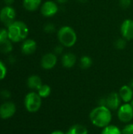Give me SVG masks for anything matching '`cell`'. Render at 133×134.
Listing matches in <instances>:
<instances>
[{
  "instance_id": "6da1fadb",
  "label": "cell",
  "mask_w": 133,
  "mask_h": 134,
  "mask_svg": "<svg viewBox=\"0 0 133 134\" xmlns=\"http://www.w3.org/2000/svg\"><path fill=\"white\" fill-rule=\"evenodd\" d=\"M89 119L92 124L98 128L103 129L111 125L112 120V113L107 106H97L93 108L90 114Z\"/></svg>"
},
{
  "instance_id": "7a4b0ae2",
  "label": "cell",
  "mask_w": 133,
  "mask_h": 134,
  "mask_svg": "<svg viewBox=\"0 0 133 134\" xmlns=\"http://www.w3.org/2000/svg\"><path fill=\"white\" fill-rule=\"evenodd\" d=\"M9 39L12 42H20L25 40L29 35L27 25L21 20H15L7 27Z\"/></svg>"
},
{
  "instance_id": "3957f363",
  "label": "cell",
  "mask_w": 133,
  "mask_h": 134,
  "mask_svg": "<svg viewBox=\"0 0 133 134\" xmlns=\"http://www.w3.org/2000/svg\"><path fill=\"white\" fill-rule=\"evenodd\" d=\"M57 38L60 43L67 48L74 46L77 42V34L70 26H63L57 31Z\"/></svg>"
},
{
  "instance_id": "277c9868",
  "label": "cell",
  "mask_w": 133,
  "mask_h": 134,
  "mask_svg": "<svg viewBox=\"0 0 133 134\" xmlns=\"http://www.w3.org/2000/svg\"><path fill=\"white\" fill-rule=\"evenodd\" d=\"M42 97L36 92H29L24 97V107L30 113H35L42 107Z\"/></svg>"
},
{
  "instance_id": "5b68a950",
  "label": "cell",
  "mask_w": 133,
  "mask_h": 134,
  "mask_svg": "<svg viewBox=\"0 0 133 134\" xmlns=\"http://www.w3.org/2000/svg\"><path fill=\"white\" fill-rule=\"evenodd\" d=\"M16 17V12L11 5H5L0 10V21L6 27L15 21Z\"/></svg>"
},
{
  "instance_id": "8992f818",
  "label": "cell",
  "mask_w": 133,
  "mask_h": 134,
  "mask_svg": "<svg viewBox=\"0 0 133 134\" xmlns=\"http://www.w3.org/2000/svg\"><path fill=\"white\" fill-rule=\"evenodd\" d=\"M118 118L123 123H130L133 119V108L129 103L122 104L118 109Z\"/></svg>"
},
{
  "instance_id": "52a82bcc",
  "label": "cell",
  "mask_w": 133,
  "mask_h": 134,
  "mask_svg": "<svg viewBox=\"0 0 133 134\" xmlns=\"http://www.w3.org/2000/svg\"><path fill=\"white\" fill-rule=\"evenodd\" d=\"M59 10V7L56 2L53 1H46L42 4L40 11L43 16L45 17H52L55 16Z\"/></svg>"
},
{
  "instance_id": "ba28073f",
  "label": "cell",
  "mask_w": 133,
  "mask_h": 134,
  "mask_svg": "<svg viewBox=\"0 0 133 134\" xmlns=\"http://www.w3.org/2000/svg\"><path fill=\"white\" fill-rule=\"evenodd\" d=\"M16 111V105L12 101H6L0 106V118L2 119H9L12 118Z\"/></svg>"
},
{
  "instance_id": "9c48e42d",
  "label": "cell",
  "mask_w": 133,
  "mask_h": 134,
  "mask_svg": "<svg viewBox=\"0 0 133 134\" xmlns=\"http://www.w3.org/2000/svg\"><path fill=\"white\" fill-rule=\"evenodd\" d=\"M41 67L44 70H51L57 64V55L54 53H48L42 56L41 59Z\"/></svg>"
},
{
  "instance_id": "30bf717a",
  "label": "cell",
  "mask_w": 133,
  "mask_h": 134,
  "mask_svg": "<svg viewBox=\"0 0 133 134\" xmlns=\"http://www.w3.org/2000/svg\"><path fill=\"white\" fill-rule=\"evenodd\" d=\"M122 36L127 41L133 39V20L126 19L121 25Z\"/></svg>"
},
{
  "instance_id": "8fae6325",
  "label": "cell",
  "mask_w": 133,
  "mask_h": 134,
  "mask_svg": "<svg viewBox=\"0 0 133 134\" xmlns=\"http://www.w3.org/2000/svg\"><path fill=\"white\" fill-rule=\"evenodd\" d=\"M122 99L118 93H111L106 97V106L111 111L118 110L121 104Z\"/></svg>"
},
{
  "instance_id": "7c38bea8",
  "label": "cell",
  "mask_w": 133,
  "mask_h": 134,
  "mask_svg": "<svg viewBox=\"0 0 133 134\" xmlns=\"http://www.w3.org/2000/svg\"><path fill=\"white\" fill-rule=\"evenodd\" d=\"M21 52L24 55H31L37 49V42L31 38H26L23 41L21 46Z\"/></svg>"
},
{
  "instance_id": "4fadbf2b",
  "label": "cell",
  "mask_w": 133,
  "mask_h": 134,
  "mask_svg": "<svg viewBox=\"0 0 133 134\" xmlns=\"http://www.w3.org/2000/svg\"><path fill=\"white\" fill-rule=\"evenodd\" d=\"M77 62L76 55L73 53H66L62 55L61 63L63 68H73Z\"/></svg>"
},
{
  "instance_id": "5bb4252c",
  "label": "cell",
  "mask_w": 133,
  "mask_h": 134,
  "mask_svg": "<svg viewBox=\"0 0 133 134\" xmlns=\"http://www.w3.org/2000/svg\"><path fill=\"white\" fill-rule=\"evenodd\" d=\"M119 96L124 103H130L133 99V90L129 85L122 86L119 90Z\"/></svg>"
},
{
  "instance_id": "9a60e30c",
  "label": "cell",
  "mask_w": 133,
  "mask_h": 134,
  "mask_svg": "<svg viewBox=\"0 0 133 134\" xmlns=\"http://www.w3.org/2000/svg\"><path fill=\"white\" fill-rule=\"evenodd\" d=\"M27 86L32 90H37L42 86V81L38 75H32L28 77L27 80Z\"/></svg>"
},
{
  "instance_id": "2e32d148",
  "label": "cell",
  "mask_w": 133,
  "mask_h": 134,
  "mask_svg": "<svg viewBox=\"0 0 133 134\" xmlns=\"http://www.w3.org/2000/svg\"><path fill=\"white\" fill-rule=\"evenodd\" d=\"M23 5L26 10L34 12L41 7L42 0H23Z\"/></svg>"
},
{
  "instance_id": "e0dca14e",
  "label": "cell",
  "mask_w": 133,
  "mask_h": 134,
  "mask_svg": "<svg viewBox=\"0 0 133 134\" xmlns=\"http://www.w3.org/2000/svg\"><path fill=\"white\" fill-rule=\"evenodd\" d=\"M88 129L85 126L76 124L69 128L65 134H88Z\"/></svg>"
},
{
  "instance_id": "ac0fdd59",
  "label": "cell",
  "mask_w": 133,
  "mask_h": 134,
  "mask_svg": "<svg viewBox=\"0 0 133 134\" xmlns=\"http://www.w3.org/2000/svg\"><path fill=\"white\" fill-rule=\"evenodd\" d=\"M13 42L8 38L0 42V52L2 53H9L13 50Z\"/></svg>"
},
{
  "instance_id": "d6986e66",
  "label": "cell",
  "mask_w": 133,
  "mask_h": 134,
  "mask_svg": "<svg viewBox=\"0 0 133 134\" xmlns=\"http://www.w3.org/2000/svg\"><path fill=\"white\" fill-rule=\"evenodd\" d=\"M79 64H80L81 68L85 70V69L89 68L92 66V58L89 56L85 55V56H83V57H81Z\"/></svg>"
},
{
  "instance_id": "ffe728a7",
  "label": "cell",
  "mask_w": 133,
  "mask_h": 134,
  "mask_svg": "<svg viewBox=\"0 0 133 134\" xmlns=\"http://www.w3.org/2000/svg\"><path fill=\"white\" fill-rule=\"evenodd\" d=\"M101 134H122V133L118 126L114 125H109L103 129Z\"/></svg>"
},
{
  "instance_id": "44dd1931",
  "label": "cell",
  "mask_w": 133,
  "mask_h": 134,
  "mask_svg": "<svg viewBox=\"0 0 133 134\" xmlns=\"http://www.w3.org/2000/svg\"><path fill=\"white\" fill-rule=\"evenodd\" d=\"M38 93L42 98H46L51 94V87L47 84H42L38 90Z\"/></svg>"
},
{
  "instance_id": "7402d4cb",
  "label": "cell",
  "mask_w": 133,
  "mask_h": 134,
  "mask_svg": "<svg viewBox=\"0 0 133 134\" xmlns=\"http://www.w3.org/2000/svg\"><path fill=\"white\" fill-rule=\"evenodd\" d=\"M127 40L125 39L123 37L122 38H118L115 42H114V46L117 49L119 50H122L124 49L126 46H127Z\"/></svg>"
},
{
  "instance_id": "603a6c76",
  "label": "cell",
  "mask_w": 133,
  "mask_h": 134,
  "mask_svg": "<svg viewBox=\"0 0 133 134\" xmlns=\"http://www.w3.org/2000/svg\"><path fill=\"white\" fill-rule=\"evenodd\" d=\"M7 75V68L2 60H0V81L3 80Z\"/></svg>"
},
{
  "instance_id": "cb8c5ba5",
  "label": "cell",
  "mask_w": 133,
  "mask_h": 134,
  "mask_svg": "<svg viewBox=\"0 0 133 134\" xmlns=\"http://www.w3.org/2000/svg\"><path fill=\"white\" fill-rule=\"evenodd\" d=\"M44 31L46 33H53L56 31V26L53 23H47L44 26Z\"/></svg>"
},
{
  "instance_id": "d4e9b609",
  "label": "cell",
  "mask_w": 133,
  "mask_h": 134,
  "mask_svg": "<svg viewBox=\"0 0 133 134\" xmlns=\"http://www.w3.org/2000/svg\"><path fill=\"white\" fill-rule=\"evenodd\" d=\"M122 134H133V123H128L122 130Z\"/></svg>"
},
{
  "instance_id": "484cf974",
  "label": "cell",
  "mask_w": 133,
  "mask_h": 134,
  "mask_svg": "<svg viewBox=\"0 0 133 134\" xmlns=\"http://www.w3.org/2000/svg\"><path fill=\"white\" fill-rule=\"evenodd\" d=\"M9 38L7 28H0V42Z\"/></svg>"
},
{
  "instance_id": "4316f807",
  "label": "cell",
  "mask_w": 133,
  "mask_h": 134,
  "mask_svg": "<svg viewBox=\"0 0 133 134\" xmlns=\"http://www.w3.org/2000/svg\"><path fill=\"white\" fill-rule=\"evenodd\" d=\"M132 4V0H119V5L122 9H128Z\"/></svg>"
},
{
  "instance_id": "83f0119b",
  "label": "cell",
  "mask_w": 133,
  "mask_h": 134,
  "mask_svg": "<svg viewBox=\"0 0 133 134\" xmlns=\"http://www.w3.org/2000/svg\"><path fill=\"white\" fill-rule=\"evenodd\" d=\"M63 46H62L61 44L60 45H58L56 46H55L54 48V53L56 55H60V54H62L63 52Z\"/></svg>"
},
{
  "instance_id": "f1b7e54d",
  "label": "cell",
  "mask_w": 133,
  "mask_h": 134,
  "mask_svg": "<svg viewBox=\"0 0 133 134\" xmlns=\"http://www.w3.org/2000/svg\"><path fill=\"white\" fill-rule=\"evenodd\" d=\"M0 95L2 98H5V99H8L11 96V93L8 90H3L1 91L0 93Z\"/></svg>"
},
{
  "instance_id": "f546056e",
  "label": "cell",
  "mask_w": 133,
  "mask_h": 134,
  "mask_svg": "<svg viewBox=\"0 0 133 134\" xmlns=\"http://www.w3.org/2000/svg\"><path fill=\"white\" fill-rule=\"evenodd\" d=\"M4 2L6 4V5H11L14 2V0H4Z\"/></svg>"
},
{
  "instance_id": "4dcf8cb0",
  "label": "cell",
  "mask_w": 133,
  "mask_h": 134,
  "mask_svg": "<svg viewBox=\"0 0 133 134\" xmlns=\"http://www.w3.org/2000/svg\"><path fill=\"white\" fill-rule=\"evenodd\" d=\"M50 134H65V133H63L61 130H55V131L52 132Z\"/></svg>"
},
{
  "instance_id": "1f68e13d",
  "label": "cell",
  "mask_w": 133,
  "mask_h": 134,
  "mask_svg": "<svg viewBox=\"0 0 133 134\" xmlns=\"http://www.w3.org/2000/svg\"><path fill=\"white\" fill-rule=\"evenodd\" d=\"M68 0H56V2L60 4H64L66 2H67Z\"/></svg>"
},
{
  "instance_id": "d6a6232c",
  "label": "cell",
  "mask_w": 133,
  "mask_h": 134,
  "mask_svg": "<svg viewBox=\"0 0 133 134\" xmlns=\"http://www.w3.org/2000/svg\"><path fill=\"white\" fill-rule=\"evenodd\" d=\"M79 2H81V3H85V2H87L89 0H78Z\"/></svg>"
},
{
  "instance_id": "836d02e7",
  "label": "cell",
  "mask_w": 133,
  "mask_h": 134,
  "mask_svg": "<svg viewBox=\"0 0 133 134\" xmlns=\"http://www.w3.org/2000/svg\"><path fill=\"white\" fill-rule=\"evenodd\" d=\"M129 86H130V87H131V88H132V90H133V80H132V82H130Z\"/></svg>"
},
{
  "instance_id": "e575fe53",
  "label": "cell",
  "mask_w": 133,
  "mask_h": 134,
  "mask_svg": "<svg viewBox=\"0 0 133 134\" xmlns=\"http://www.w3.org/2000/svg\"><path fill=\"white\" fill-rule=\"evenodd\" d=\"M129 104H131V106L132 107V108H133V99L131 100V101H130V103H129Z\"/></svg>"
}]
</instances>
